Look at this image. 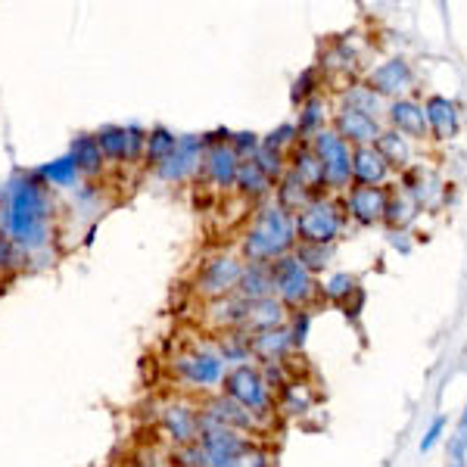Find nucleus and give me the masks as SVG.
I'll use <instances>...</instances> for the list:
<instances>
[{
	"label": "nucleus",
	"instance_id": "1",
	"mask_svg": "<svg viewBox=\"0 0 467 467\" xmlns=\"http://www.w3.org/2000/svg\"><path fill=\"white\" fill-rule=\"evenodd\" d=\"M4 231L19 255H37L54 237V200L37 171H22L6 184Z\"/></svg>",
	"mask_w": 467,
	"mask_h": 467
},
{
	"label": "nucleus",
	"instance_id": "2",
	"mask_svg": "<svg viewBox=\"0 0 467 467\" xmlns=\"http://www.w3.org/2000/svg\"><path fill=\"white\" fill-rule=\"evenodd\" d=\"M296 215H290L287 209H281L275 200L259 206V213L253 215L250 228L244 234V262L253 265H271L275 259H284L296 250Z\"/></svg>",
	"mask_w": 467,
	"mask_h": 467
},
{
	"label": "nucleus",
	"instance_id": "3",
	"mask_svg": "<svg viewBox=\"0 0 467 467\" xmlns=\"http://www.w3.org/2000/svg\"><path fill=\"white\" fill-rule=\"evenodd\" d=\"M268 275H271V296L284 308H296V312L299 308H308V303L321 293L318 277H315L293 253L271 262Z\"/></svg>",
	"mask_w": 467,
	"mask_h": 467
},
{
	"label": "nucleus",
	"instance_id": "4",
	"mask_svg": "<svg viewBox=\"0 0 467 467\" xmlns=\"http://www.w3.org/2000/svg\"><path fill=\"white\" fill-rule=\"evenodd\" d=\"M222 393L234 399L240 409L250 411L259 424H265L275 414V393H271L265 378H262V368L253 365V361L250 365L228 368V374L222 380Z\"/></svg>",
	"mask_w": 467,
	"mask_h": 467
},
{
	"label": "nucleus",
	"instance_id": "5",
	"mask_svg": "<svg viewBox=\"0 0 467 467\" xmlns=\"http://www.w3.org/2000/svg\"><path fill=\"white\" fill-rule=\"evenodd\" d=\"M171 371H175V378L184 383L187 389L213 393L215 387H222L224 374H228V365L218 356L215 346L197 343V346H187L184 352H178V356L171 358Z\"/></svg>",
	"mask_w": 467,
	"mask_h": 467
},
{
	"label": "nucleus",
	"instance_id": "6",
	"mask_svg": "<svg viewBox=\"0 0 467 467\" xmlns=\"http://www.w3.org/2000/svg\"><path fill=\"white\" fill-rule=\"evenodd\" d=\"M346 228V213L330 197H315L296 213V240L315 246H334Z\"/></svg>",
	"mask_w": 467,
	"mask_h": 467
},
{
	"label": "nucleus",
	"instance_id": "7",
	"mask_svg": "<svg viewBox=\"0 0 467 467\" xmlns=\"http://www.w3.org/2000/svg\"><path fill=\"white\" fill-rule=\"evenodd\" d=\"M315 160L321 165L324 191H349L352 184V147L346 144L334 128H321L308 138Z\"/></svg>",
	"mask_w": 467,
	"mask_h": 467
},
{
	"label": "nucleus",
	"instance_id": "8",
	"mask_svg": "<svg viewBox=\"0 0 467 467\" xmlns=\"http://www.w3.org/2000/svg\"><path fill=\"white\" fill-rule=\"evenodd\" d=\"M244 265L246 262L240 259V255H231V253L213 255L209 262H202L193 287H197L200 296L213 299V303H218V299H224V296H234L240 277H244Z\"/></svg>",
	"mask_w": 467,
	"mask_h": 467
},
{
	"label": "nucleus",
	"instance_id": "9",
	"mask_svg": "<svg viewBox=\"0 0 467 467\" xmlns=\"http://www.w3.org/2000/svg\"><path fill=\"white\" fill-rule=\"evenodd\" d=\"M202 156H206V140L197 138V134H184L153 171L165 184H181V181L193 178L202 169Z\"/></svg>",
	"mask_w": 467,
	"mask_h": 467
},
{
	"label": "nucleus",
	"instance_id": "10",
	"mask_svg": "<svg viewBox=\"0 0 467 467\" xmlns=\"http://www.w3.org/2000/svg\"><path fill=\"white\" fill-rule=\"evenodd\" d=\"M197 446L206 458V467H234L237 458L244 455V449L250 446V436L228 431V427H213L202 424Z\"/></svg>",
	"mask_w": 467,
	"mask_h": 467
},
{
	"label": "nucleus",
	"instance_id": "11",
	"mask_svg": "<svg viewBox=\"0 0 467 467\" xmlns=\"http://www.w3.org/2000/svg\"><path fill=\"white\" fill-rule=\"evenodd\" d=\"M97 144H100L103 156L119 165L125 162H138L144 160V147H147V131L138 125H107L94 134Z\"/></svg>",
	"mask_w": 467,
	"mask_h": 467
},
{
	"label": "nucleus",
	"instance_id": "12",
	"mask_svg": "<svg viewBox=\"0 0 467 467\" xmlns=\"http://www.w3.org/2000/svg\"><path fill=\"white\" fill-rule=\"evenodd\" d=\"M160 424L169 433V440L175 446H193L200 440L202 431V418H200V405L187 402V399H171L169 405H162L160 411Z\"/></svg>",
	"mask_w": 467,
	"mask_h": 467
},
{
	"label": "nucleus",
	"instance_id": "13",
	"mask_svg": "<svg viewBox=\"0 0 467 467\" xmlns=\"http://www.w3.org/2000/svg\"><path fill=\"white\" fill-rule=\"evenodd\" d=\"M200 418H202V424L228 427V431H237L244 436L259 431V420H255L246 409H240V405L234 402V399L224 396V393H215V396L202 399V402H200Z\"/></svg>",
	"mask_w": 467,
	"mask_h": 467
},
{
	"label": "nucleus",
	"instance_id": "14",
	"mask_svg": "<svg viewBox=\"0 0 467 467\" xmlns=\"http://www.w3.org/2000/svg\"><path fill=\"white\" fill-rule=\"evenodd\" d=\"M206 140V156H202V171H206V178L213 181L215 187H222V191H228L234 187V181H237V169H240V160L237 153L231 150V134L228 131H218L215 138H202Z\"/></svg>",
	"mask_w": 467,
	"mask_h": 467
},
{
	"label": "nucleus",
	"instance_id": "15",
	"mask_svg": "<svg viewBox=\"0 0 467 467\" xmlns=\"http://www.w3.org/2000/svg\"><path fill=\"white\" fill-rule=\"evenodd\" d=\"M365 85L371 88L378 97H383V100H387V97L399 100V97L414 85V72L402 57H393V59H387V63L374 66V69L368 72Z\"/></svg>",
	"mask_w": 467,
	"mask_h": 467
},
{
	"label": "nucleus",
	"instance_id": "16",
	"mask_svg": "<svg viewBox=\"0 0 467 467\" xmlns=\"http://www.w3.org/2000/svg\"><path fill=\"white\" fill-rule=\"evenodd\" d=\"M387 197L389 191H383V187H349L346 191V206L343 213L352 218V222L365 224V228H371V224H380L383 222V213H387Z\"/></svg>",
	"mask_w": 467,
	"mask_h": 467
},
{
	"label": "nucleus",
	"instance_id": "17",
	"mask_svg": "<svg viewBox=\"0 0 467 467\" xmlns=\"http://www.w3.org/2000/svg\"><path fill=\"white\" fill-rule=\"evenodd\" d=\"M334 131L349 144L352 150L358 147H374L380 138V122L371 116H361V112H352V109H337L334 112Z\"/></svg>",
	"mask_w": 467,
	"mask_h": 467
},
{
	"label": "nucleus",
	"instance_id": "18",
	"mask_svg": "<svg viewBox=\"0 0 467 467\" xmlns=\"http://www.w3.org/2000/svg\"><path fill=\"white\" fill-rule=\"evenodd\" d=\"M387 119L393 125V131H399L409 140H424L431 138L427 134V119H424V107L418 100H409V97H399V100L387 103Z\"/></svg>",
	"mask_w": 467,
	"mask_h": 467
},
{
	"label": "nucleus",
	"instance_id": "19",
	"mask_svg": "<svg viewBox=\"0 0 467 467\" xmlns=\"http://www.w3.org/2000/svg\"><path fill=\"white\" fill-rule=\"evenodd\" d=\"M420 107H424L427 134H433V140H451V138H455L462 122H458V107L449 100V97L433 94V97H427Z\"/></svg>",
	"mask_w": 467,
	"mask_h": 467
},
{
	"label": "nucleus",
	"instance_id": "20",
	"mask_svg": "<svg viewBox=\"0 0 467 467\" xmlns=\"http://www.w3.org/2000/svg\"><path fill=\"white\" fill-rule=\"evenodd\" d=\"M389 165L378 153V147H358L352 150V181L358 187H383L389 178Z\"/></svg>",
	"mask_w": 467,
	"mask_h": 467
},
{
	"label": "nucleus",
	"instance_id": "21",
	"mask_svg": "<svg viewBox=\"0 0 467 467\" xmlns=\"http://www.w3.org/2000/svg\"><path fill=\"white\" fill-rule=\"evenodd\" d=\"M287 171H293L303 184L308 187V191L315 193V197H324V175H321V165L318 160H315L312 147H308V140H303V144H296L290 150L287 156Z\"/></svg>",
	"mask_w": 467,
	"mask_h": 467
},
{
	"label": "nucleus",
	"instance_id": "22",
	"mask_svg": "<svg viewBox=\"0 0 467 467\" xmlns=\"http://www.w3.org/2000/svg\"><path fill=\"white\" fill-rule=\"evenodd\" d=\"M250 340H253V358H259L262 365H281V361L293 352L287 324H284V327H275V330L253 334Z\"/></svg>",
	"mask_w": 467,
	"mask_h": 467
},
{
	"label": "nucleus",
	"instance_id": "23",
	"mask_svg": "<svg viewBox=\"0 0 467 467\" xmlns=\"http://www.w3.org/2000/svg\"><path fill=\"white\" fill-rule=\"evenodd\" d=\"M69 160L75 162V169H78L81 178H94L103 171V165H107V156H103L100 144H97L94 134H78V138L69 144Z\"/></svg>",
	"mask_w": 467,
	"mask_h": 467
},
{
	"label": "nucleus",
	"instance_id": "24",
	"mask_svg": "<svg viewBox=\"0 0 467 467\" xmlns=\"http://www.w3.org/2000/svg\"><path fill=\"white\" fill-rule=\"evenodd\" d=\"M312 200H315V193L308 191L303 181L293 175V171H284L281 181H277V187H275V202H277V206L287 209L290 215H296L299 209H306Z\"/></svg>",
	"mask_w": 467,
	"mask_h": 467
},
{
	"label": "nucleus",
	"instance_id": "25",
	"mask_svg": "<svg viewBox=\"0 0 467 467\" xmlns=\"http://www.w3.org/2000/svg\"><path fill=\"white\" fill-rule=\"evenodd\" d=\"M234 187H237V191L244 193V197H250V200H265L268 193H275V181H271L253 160L240 162Z\"/></svg>",
	"mask_w": 467,
	"mask_h": 467
},
{
	"label": "nucleus",
	"instance_id": "26",
	"mask_svg": "<svg viewBox=\"0 0 467 467\" xmlns=\"http://www.w3.org/2000/svg\"><path fill=\"white\" fill-rule=\"evenodd\" d=\"M215 349L228 368L250 365L253 361V340H250V334H244V330H224L222 340L215 343Z\"/></svg>",
	"mask_w": 467,
	"mask_h": 467
},
{
	"label": "nucleus",
	"instance_id": "27",
	"mask_svg": "<svg viewBox=\"0 0 467 467\" xmlns=\"http://www.w3.org/2000/svg\"><path fill=\"white\" fill-rule=\"evenodd\" d=\"M340 109L361 112V116H371V119H378V122H380V116H387V100L374 94L368 85H352L343 94V107Z\"/></svg>",
	"mask_w": 467,
	"mask_h": 467
},
{
	"label": "nucleus",
	"instance_id": "28",
	"mask_svg": "<svg viewBox=\"0 0 467 467\" xmlns=\"http://www.w3.org/2000/svg\"><path fill=\"white\" fill-rule=\"evenodd\" d=\"M378 153L387 160L389 169H409L411 162V140L402 138L399 131H393V128H387V131H380L378 138Z\"/></svg>",
	"mask_w": 467,
	"mask_h": 467
},
{
	"label": "nucleus",
	"instance_id": "29",
	"mask_svg": "<svg viewBox=\"0 0 467 467\" xmlns=\"http://www.w3.org/2000/svg\"><path fill=\"white\" fill-rule=\"evenodd\" d=\"M418 202H414L405 191H396L387 197V213H383V222L389 224V231H405L409 224L418 218Z\"/></svg>",
	"mask_w": 467,
	"mask_h": 467
},
{
	"label": "nucleus",
	"instance_id": "30",
	"mask_svg": "<svg viewBox=\"0 0 467 467\" xmlns=\"http://www.w3.org/2000/svg\"><path fill=\"white\" fill-rule=\"evenodd\" d=\"M237 296L240 299H268L271 296V275H268V265H253L246 262L244 265V277L237 284Z\"/></svg>",
	"mask_w": 467,
	"mask_h": 467
},
{
	"label": "nucleus",
	"instance_id": "31",
	"mask_svg": "<svg viewBox=\"0 0 467 467\" xmlns=\"http://www.w3.org/2000/svg\"><path fill=\"white\" fill-rule=\"evenodd\" d=\"M37 178L44 181L47 187H59V191H72V187H78V169H75V162L69 156H59V160L47 162L44 169H37Z\"/></svg>",
	"mask_w": 467,
	"mask_h": 467
},
{
	"label": "nucleus",
	"instance_id": "32",
	"mask_svg": "<svg viewBox=\"0 0 467 467\" xmlns=\"http://www.w3.org/2000/svg\"><path fill=\"white\" fill-rule=\"evenodd\" d=\"M175 144H178V138L169 131V128H150V131H147V147H144V162L156 169V165H160L165 156L175 150Z\"/></svg>",
	"mask_w": 467,
	"mask_h": 467
},
{
	"label": "nucleus",
	"instance_id": "33",
	"mask_svg": "<svg viewBox=\"0 0 467 467\" xmlns=\"http://www.w3.org/2000/svg\"><path fill=\"white\" fill-rule=\"evenodd\" d=\"M321 128H324V100H321V97H312V100H306L303 107H299L296 134L308 140L312 134H318Z\"/></svg>",
	"mask_w": 467,
	"mask_h": 467
},
{
	"label": "nucleus",
	"instance_id": "34",
	"mask_svg": "<svg viewBox=\"0 0 467 467\" xmlns=\"http://www.w3.org/2000/svg\"><path fill=\"white\" fill-rule=\"evenodd\" d=\"M303 265L312 271V275H318L330 265V259H334V246H315V244H296V250H293Z\"/></svg>",
	"mask_w": 467,
	"mask_h": 467
},
{
	"label": "nucleus",
	"instance_id": "35",
	"mask_svg": "<svg viewBox=\"0 0 467 467\" xmlns=\"http://www.w3.org/2000/svg\"><path fill=\"white\" fill-rule=\"evenodd\" d=\"M281 402H284V411L290 414H306L308 405H312V396H308L306 383H296V380H287L281 389Z\"/></svg>",
	"mask_w": 467,
	"mask_h": 467
},
{
	"label": "nucleus",
	"instance_id": "36",
	"mask_svg": "<svg viewBox=\"0 0 467 467\" xmlns=\"http://www.w3.org/2000/svg\"><path fill=\"white\" fill-rule=\"evenodd\" d=\"M449 467H467V405L462 411L455 433L449 436Z\"/></svg>",
	"mask_w": 467,
	"mask_h": 467
},
{
	"label": "nucleus",
	"instance_id": "37",
	"mask_svg": "<svg viewBox=\"0 0 467 467\" xmlns=\"http://www.w3.org/2000/svg\"><path fill=\"white\" fill-rule=\"evenodd\" d=\"M253 162L259 165L271 181H281V175L287 171V153H277V150H271L265 144L259 147V153L253 156Z\"/></svg>",
	"mask_w": 467,
	"mask_h": 467
},
{
	"label": "nucleus",
	"instance_id": "38",
	"mask_svg": "<svg viewBox=\"0 0 467 467\" xmlns=\"http://www.w3.org/2000/svg\"><path fill=\"white\" fill-rule=\"evenodd\" d=\"M321 293H324V299H330V303H346V299L356 293V277L340 271V275L327 277V281L321 284Z\"/></svg>",
	"mask_w": 467,
	"mask_h": 467
},
{
	"label": "nucleus",
	"instance_id": "39",
	"mask_svg": "<svg viewBox=\"0 0 467 467\" xmlns=\"http://www.w3.org/2000/svg\"><path fill=\"white\" fill-rule=\"evenodd\" d=\"M228 144H231L234 153H237V160L246 162V160H253V156L259 153L262 138H259V134H253V131H240V134H231Z\"/></svg>",
	"mask_w": 467,
	"mask_h": 467
},
{
	"label": "nucleus",
	"instance_id": "40",
	"mask_svg": "<svg viewBox=\"0 0 467 467\" xmlns=\"http://www.w3.org/2000/svg\"><path fill=\"white\" fill-rule=\"evenodd\" d=\"M315 90H318V72H315V69H306L296 81H293V94H290V97H293V103H299V107H303L306 100L318 97Z\"/></svg>",
	"mask_w": 467,
	"mask_h": 467
},
{
	"label": "nucleus",
	"instance_id": "41",
	"mask_svg": "<svg viewBox=\"0 0 467 467\" xmlns=\"http://www.w3.org/2000/svg\"><path fill=\"white\" fill-rule=\"evenodd\" d=\"M265 147L277 150V153H287V150H293L299 144V134H296V125H281L277 131H271L265 140H262Z\"/></svg>",
	"mask_w": 467,
	"mask_h": 467
},
{
	"label": "nucleus",
	"instance_id": "42",
	"mask_svg": "<svg viewBox=\"0 0 467 467\" xmlns=\"http://www.w3.org/2000/svg\"><path fill=\"white\" fill-rule=\"evenodd\" d=\"M308 324H312V315H308V308H299V312H293V318L287 321V334H290L293 349H303V346H306Z\"/></svg>",
	"mask_w": 467,
	"mask_h": 467
},
{
	"label": "nucleus",
	"instance_id": "43",
	"mask_svg": "<svg viewBox=\"0 0 467 467\" xmlns=\"http://www.w3.org/2000/svg\"><path fill=\"white\" fill-rule=\"evenodd\" d=\"M234 467H275V458H271V451L265 446H259V442L250 440V446L244 449V455L237 458Z\"/></svg>",
	"mask_w": 467,
	"mask_h": 467
},
{
	"label": "nucleus",
	"instance_id": "44",
	"mask_svg": "<svg viewBox=\"0 0 467 467\" xmlns=\"http://www.w3.org/2000/svg\"><path fill=\"white\" fill-rule=\"evenodd\" d=\"M321 66H340V69H356V54L349 50V41H337L334 47L327 50Z\"/></svg>",
	"mask_w": 467,
	"mask_h": 467
},
{
	"label": "nucleus",
	"instance_id": "45",
	"mask_svg": "<svg viewBox=\"0 0 467 467\" xmlns=\"http://www.w3.org/2000/svg\"><path fill=\"white\" fill-rule=\"evenodd\" d=\"M19 265V250L13 246V240L6 237L4 224H0V275H10Z\"/></svg>",
	"mask_w": 467,
	"mask_h": 467
},
{
	"label": "nucleus",
	"instance_id": "46",
	"mask_svg": "<svg viewBox=\"0 0 467 467\" xmlns=\"http://www.w3.org/2000/svg\"><path fill=\"white\" fill-rule=\"evenodd\" d=\"M442 433H446V418H442V414H436V418L431 420V427H427L424 440H420V455L433 451V449H436V442L442 440Z\"/></svg>",
	"mask_w": 467,
	"mask_h": 467
}]
</instances>
